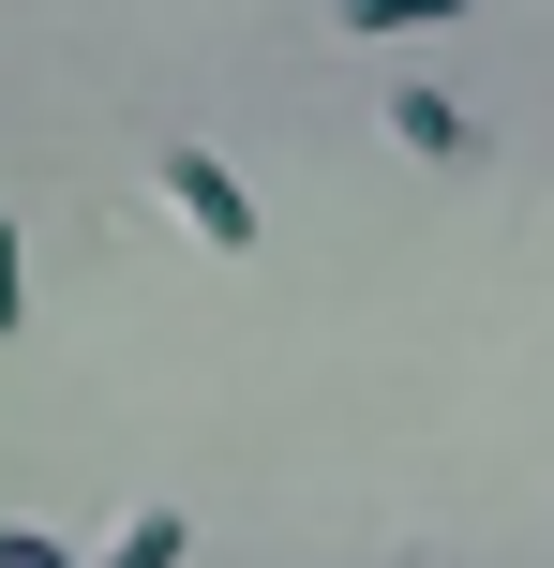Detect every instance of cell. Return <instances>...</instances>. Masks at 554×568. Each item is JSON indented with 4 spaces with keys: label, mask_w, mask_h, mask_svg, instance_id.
Here are the masks:
<instances>
[{
    "label": "cell",
    "mask_w": 554,
    "mask_h": 568,
    "mask_svg": "<svg viewBox=\"0 0 554 568\" xmlns=\"http://www.w3.org/2000/svg\"><path fill=\"white\" fill-rule=\"evenodd\" d=\"M180 554H195V524H180V509H135V524L105 539V568H180Z\"/></svg>",
    "instance_id": "4"
},
{
    "label": "cell",
    "mask_w": 554,
    "mask_h": 568,
    "mask_svg": "<svg viewBox=\"0 0 554 568\" xmlns=\"http://www.w3.org/2000/svg\"><path fill=\"white\" fill-rule=\"evenodd\" d=\"M465 0H330V30H360V45H405V30H450Z\"/></svg>",
    "instance_id": "3"
},
{
    "label": "cell",
    "mask_w": 554,
    "mask_h": 568,
    "mask_svg": "<svg viewBox=\"0 0 554 568\" xmlns=\"http://www.w3.org/2000/svg\"><path fill=\"white\" fill-rule=\"evenodd\" d=\"M165 210L210 240V255H255V240H270V225H255V195H240V165H225V150H195V135L165 150Z\"/></svg>",
    "instance_id": "1"
},
{
    "label": "cell",
    "mask_w": 554,
    "mask_h": 568,
    "mask_svg": "<svg viewBox=\"0 0 554 568\" xmlns=\"http://www.w3.org/2000/svg\"><path fill=\"white\" fill-rule=\"evenodd\" d=\"M30 329V240H16V210H0V344Z\"/></svg>",
    "instance_id": "5"
},
{
    "label": "cell",
    "mask_w": 554,
    "mask_h": 568,
    "mask_svg": "<svg viewBox=\"0 0 554 568\" xmlns=\"http://www.w3.org/2000/svg\"><path fill=\"white\" fill-rule=\"evenodd\" d=\"M0 568H75V554H60L46 524H0Z\"/></svg>",
    "instance_id": "6"
},
{
    "label": "cell",
    "mask_w": 554,
    "mask_h": 568,
    "mask_svg": "<svg viewBox=\"0 0 554 568\" xmlns=\"http://www.w3.org/2000/svg\"><path fill=\"white\" fill-rule=\"evenodd\" d=\"M390 150H420V165H480V120L450 105V90H390Z\"/></svg>",
    "instance_id": "2"
}]
</instances>
